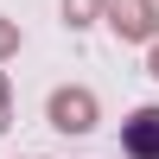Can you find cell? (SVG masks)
I'll use <instances>...</instances> for the list:
<instances>
[{
    "label": "cell",
    "instance_id": "1",
    "mask_svg": "<svg viewBox=\"0 0 159 159\" xmlns=\"http://www.w3.org/2000/svg\"><path fill=\"white\" fill-rule=\"evenodd\" d=\"M51 127L57 134H96V96L89 89H51Z\"/></svg>",
    "mask_w": 159,
    "mask_h": 159
},
{
    "label": "cell",
    "instance_id": "2",
    "mask_svg": "<svg viewBox=\"0 0 159 159\" xmlns=\"http://www.w3.org/2000/svg\"><path fill=\"white\" fill-rule=\"evenodd\" d=\"M121 147H127V159H159V102H147L121 121Z\"/></svg>",
    "mask_w": 159,
    "mask_h": 159
},
{
    "label": "cell",
    "instance_id": "3",
    "mask_svg": "<svg viewBox=\"0 0 159 159\" xmlns=\"http://www.w3.org/2000/svg\"><path fill=\"white\" fill-rule=\"evenodd\" d=\"M108 25L115 38H153V0H108Z\"/></svg>",
    "mask_w": 159,
    "mask_h": 159
},
{
    "label": "cell",
    "instance_id": "4",
    "mask_svg": "<svg viewBox=\"0 0 159 159\" xmlns=\"http://www.w3.org/2000/svg\"><path fill=\"white\" fill-rule=\"evenodd\" d=\"M96 13H108V0H64V25H96Z\"/></svg>",
    "mask_w": 159,
    "mask_h": 159
},
{
    "label": "cell",
    "instance_id": "5",
    "mask_svg": "<svg viewBox=\"0 0 159 159\" xmlns=\"http://www.w3.org/2000/svg\"><path fill=\"white\" fill-rule=\"evenodd\" d=\"M13 45H19V32H13V25H7V19H0V57H7V51H13Z\"/></svg>",
    "mask_w": 159,
    "mask_h": 159
},
{
    "label": "cell",
    "instance_id": "6",
    "mask_svg": "<svg viewBox=\"0 0 159 159\" xmlns=\"http://www.w3.org/2000/svg\"><path fill=\"white\" fill-rule=\"evenodd\" d=\"M0 134H7V76H0Z\"/></svg>",
    "mask_w": 159,
    "mask_h": 159
},
{
    "label": "cell",
    "instance_id": "7",
    "mask_svg": "<svg viewBox=\"0 0 159 159\" xmlns=\"http://www.w3.org/2000/svg\"><path fill=\"white\" fill-rule=\"evenodd\" d=\"M147 76H159V45H153V57H147Z\"/></svg>",
    "mask_w": 159,
    "mask_h": 159
}]
</instances>
